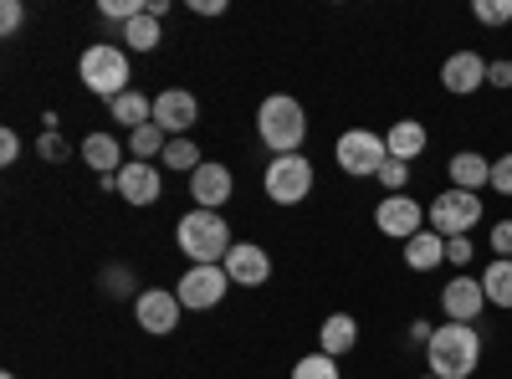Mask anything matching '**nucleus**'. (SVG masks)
Instances as JSON below:
<instances>
[{"label": "nucleus", "instance_id": "nucleus-1", "mask_svg": "<svg viewBox=\"0 0 512 379\" xmlns=\"http://www.w3.org/2000/svg\"><path fill=\"white\" fill-rule=\"evenodd\" d=\"M425 364L436 379H472L482 364V333L472 323H441L425 344Z\"/></svg>", "mask_w": 512, "mask_h": 379}, {"label": "nucleus", "instance_id": "nucleus-2", "mask_svg": "<svg viewBox=\"0 0 512 379\" xmlns=\"http://www.w3.org/2000/svg\"><path fill=\"white\" fill-rule=\"evenodd\" d=\"M175 246L190 257V267H221L236 241H231V226L221 210H185L175 226Z\"/></svg>", "mask_w": 512, "mask_h": 379}, {"label": "nucleus", "instance_id": "nucleus-3", "mask_svg": "<svg viewBox=\"0 0 512 379\" xmlns=\"http://www.w3.org/2000/svg\"><path fill=\"white\" fill-rule=\"evenodd\" d=\"M256 139L272 149V159H277V154H303V139H308V113H303V103L287 98V93L262 98V108H256Z\"/></svg>", "mask_w": 512, "mask_h": 379}, {"label": "nucleus", "instance_id": "nucleus-4", "mask_svg": "<svg viewBox=\"0 0 512 379\" xmlns=\"http://www.w3.org/2000/svg\"><path fill=\"white\" fill-rule=\"evenodd\" d=\"M77 77H82L88 93L113 103L118 93H128V52L118 47V41H93V47L77 57Z\"/></svg>", "mask_w": 512, "mask_h": 379}, {"label": "nucleus", "instance_id": "nucleus-5", "mask_svg": "<svg viewBox=\"0 0 512 379\" xmlns=\"http://www.w3.org/2000/svg\"><path fill=\"white\" fill-rule=\"evenodd\" d=\"M333 159H338V170L354 175V180H379V170L390 164V144H384V134L374 129H349V134H338L333 144Z\"/></svg>", "mask_w": 512, "mask_h": 379}, {"label": "nucleus", "instance_id": "nucleus-6", "mask_svg": "<svg viewBox=\"0 0 512 379\" xmlns=\"http://www.w3.org/2000/svg\"><path fill=\"white\" fill-rule=\"evenodd\" d=\"M482 221V195H472V190H441L431 205H425V226L431 231H441L446 241L451 236H472V226Z\"/></svg>", "mask_w": 512, "mask_h": 379}, {"label": "nucleus", "instance_id": "nucleus-7", "mask_svg": "<svg viewBox=\"0 0 512 379\" xmlns=\"http://www.w3.org/2000/svg\"><path fill=\"white\" fill-rule=\"evenodd\" d=\"M262 185H267V200L272 205H303L313 195V159L308 154H277L267 164Z\"/></svg>", "mask_w": 512, "mask_h": 379}, {"label": "nucleus", "instance_id": "nucleus-8", "mask_svg": "<svg viewBox=\"0 0 512 379\" xmlns=\"http://www.w3.org/2000/svg\"><path fill=\"white\" fill-rule=\"evenodd\" d=\"M180 313H185V303H180V292H169V287H144L139 298H134V318H139L144 333H154V339L175 333L180 328Z\"/></svg>", "mask_w": 512, "mask_h": 379}, {"label": "nucleus", "instance_id": "nucleus-9", "mask_svg": "<svg viewBox=\"0 0 512 379\" xmlns=\"http://www.w3.org/2000/svg\"><path fill=\"white\" fill-rule=\"evenodd\" d=\"M175 292H180V303L190 313H210L231 292V277H226V267H185V277L175 282Z\"/></svg>", "mask_w": 512, "mask_h": 379}, {"label": "nucleus", "instance_id": "nucleus-10", "mask_svg": "<svg viewBox=\"0 0 512 379\" xmlns=\"http://www.w3.org/2000/svg\"><path fill=\"white\" fill-rule=\"evenodd\" d=\"M374 226L390 236V241H410V236H420L425 231V205L420 200H410V195H384L379 205H374Z\"/></svg>", "mask_w": 512, "mask_h": 379}, {"label": "nucleus", "instance_id": "nucleus-11", "mask_svg": "<svg viewBox=\"0 0 512 379\" xmlns=\"http://www.w3.org/2000/svg\"><path fill=\"white\" fill-rule=\"evenodd\" d=\"M154 123H159L169 139H190L195 123H200V98L185 93V88H164L154 98Z\"/></svg>", "mask_w": 512, "mask_h": 379}, {"label": "nucleus", "instance_id": "nucleus-12", "mask_svg": "<svg viewBox=\"0 0 512 379\" xmlns=\"http://www.w3.org/2000/svg\"><path fill=\"white\" fill-rule=\"evenodd\" d=\"M487 57L482 52H451L446 62H441V88L451 93V98H472V93H482L487 88Z\"/></svg>", "mask_w": 512, "mask_h": 379}, {"label": "nucleus", "instance_id": "nucleus-13", "mask_svg": "<svg viewBox=\"0 0 512 379\" xmlns=\"http://www.w3.org/2000/svg\"><path fill=\"white\" fill-rule=\"evenodd\" d=\"M482 308H487L482 277L456 272V277L441 287V313H446V323H477V318H482Z\"/></svg>", "mask_w": 512, "mask_h": 379}, {"label": "nucleus", "instance_id": "nucleus-14", "mask_svg": "<svg viewBox=\"0 0 512 379\" xmlns=\"http://www.w3.org/2000/svg\"><path fill=\"white\" fill-rule=\"evenodd\" d=\"M236 190V175H231V164H216V159H205L200 170L190 175V200L195 210H221Z\"/></svg>", "mask_w": 512, "mask_h": 379}, {"label": "nucleus", "instance_id": "nucleus-15", "mask_svg": "<svg viewBox=\"0 0 512 379\" xmlns=\"http://www.w3.org/2000/svg\"><path fill=\"white\" fill-rule=\"evenodd\" d=\"M118 195H123L128 205H159V195H164V170H159L154 159L123 164V170H118Z\"/></svg>", "mask_w": 512, "mask_h": 379}, {"label": "nucleus", "instance_id": "nucleus-16", "mask_svg": "<svg viewBox=\"0 0 512 379\" xmlns=\"http://www.w3.org/2000/svg\"><path fill=\"white\" fill-rule=\"evenodd\" d=\"M226 277H231V287H262L267 277H272V257L256 241H236L231 251H226Z\"/></svg>", "mask_w": 512, "mask_h": 379}, {"label": "nucleus", "instance_id": "nucleus-17", "mask_svg": "<svg viewBox=\"0 0 512 379\" xmlns=\"http://www.w3.org/2000/svg\"><path fill=\"white\" fill-rule=\"evenodd\" d=\"M446 175H451V185H456V190L482 195V185H492V159H487V154H477V149H461V154H451V159H446Z\"/></svg>", "mask_w": 512, "mask_h": 379}, {"label": "nucleus", "instance_id": "nucleus-18", "mask_svg": "<svg viewBox=\"0 0 512 379\" xmlns=\"http://www.w3.org/2000/svg\"><path fill=\"white\" fill-rule=\"evenodd\" d=\"M82 164H93L98 175H118L123 170V144L113 129H93L88 139H82Z\"/></svg>", "mask_w": 512, "mask_h": 379}, {"label": "nucleus", "instance_id": "nucleus-19", "mask_svg": "<svg viewBox=\"0 0 512 379\" xmlns=\"http://www.w3.org/2000/svg\"><path fill=\"white\" fill-rule=\"evenodd\" d=\"M441 262H446V236H441V231L425 226L420 236L405 241V267H410V272H436Z\"/></svg>", "mask_w": 512, "mask_h": 379}, {"label": "nucleus", "instance_id": "nucleus-20", "mask_svg": "<svg viewBox=\"0 0 512 379\" xmlns=\"http://www.w3.org/2000/svg\"><path fill=\"white\" fill-rule=\"evenodd\" d=\"M349 349H359V323L349 313H333L323 328H318V354L328 359H344Z\"/></svg>", "mask_w": 512, "mask_h": 379}, {"label": "nucleus", "instance_id": "nucleus-21", "mask_svg": "<svg viewBox=\"0 0 512 379\" xmlns=\"http://www.w3.org/2000/svg\"><path fill=\"white\" fill-rule=\"evenodd\" d=\"M384 144H390V159H420L425 154V144H431V134H425V123H415V118H400V123H390V134H384Z\"/></svg>", "mask_w": 512, "mask_h": 379}, {"label": "nucleus", "instance_id": "nucleus-22", "mask_svg": "<svg viewBox=\"0 0 512 379\" xmlns=\"http://www.w3.org/2000/svg\"><path fill=\"white\" fill-rule=\"evenodd\" d=\"M108 118L118 123V129L134 134V129H144V123H154V98H144V93L128 88V93H118V98L108 103Z\"/></svg>", "mask_w": 512, "mask_h": 379}, {"label": "nucleus", "instance_id": "nucleus-23", "mask_svg": "<svg viewBox=\"0 0 512 379\" xmlns=\"http://www.w3.org/2000/svg\"><path fill=\"white\" fill-rule=\"evenodd\" d=\"M482 292H487V308H512V262L492 257L482 267Z\"/></svg>", "mask_w": 512, "mask_h": 379}, {"label": "nucleus", "instance_id": "nucleus-24", "mask_svg": "<svg viewBox=\"0 0 512 379\" xmlns=\"http://www.w3.org/2000/svg\"><path fill=\"white\" fill-rule=\"evenodd\" d=\"M200 164H205V159H200L195 139H169V149L159 154V170H175V175H185V180L200 170Z\"/></svg>", "mask_w": 512, "mask_h": 379}, {"label": "nucleus", "instance_id": "nucleus-25", "mask_svg": "<svg viewBox=\"0 0 512 379\" xmlns=\"http://www.w3.org/2000/svg\"><path fill=\"white\" fill-rule=\"evenodd\" d=\"M159 41H164V31H159V21H154L149 11L123 26V52H154Z\"/></svg>", "mask_w": 512, "mask_h": 379}, {"label": "nucleus", "instance_id": "nucleus-26", "mask_svg": "<svg viewBox=\"0 0 512 379\" xmlns=\"http://www.w3.org/2000/svg\"><path fill=\"white\" fill-rule=\"evenodd\" d=\"M128 149H134V159H154L159 164V154L169 149V134L159 129V123H144V129L128 134Z\"/></svg>", "mask_w": 512, "mask_h": 379}, {"label": "nucleus", "instance_id": "nucleus-27", "mask_svg": "<svg viewBox=\"0 0 512 379\" xmlns=\"http://www.w3.org/2000/svg\"><path fill=\"white\" fill-rule=\"evenodd\" d=\"M292 379H344V374H338V359L328 354H303L292 364Z\"/></svg>", "mask_w": 512, "mask_h": 379}, {"label": "nucleus", "instance_id": "nucleus-28", "mask_svg": "<svg viewBox=\"0 0 512 379\" xmlns=\"http://www.w3.org/2000/svg\"><path fill=\"white\" fill-rule=\"evenodd\" d=\"M472 16L482 26H507L512 21V0H472Z\"/></svg>", "mask_w": 512, "mask_h": 379}, {"label": "nucleus", "instance_id": "nucleus-29", "mask_svg": "<svg viewBox=\"0 0 512 379\" xmlns=\"http://www.w3.org/2000/svg\"><path fill=\"white\" fill-rule=\"evenodd\" d=\"M379 185H384V195H410V190H405V185H410V164H405V159H390V164L379 170Z\"/></svg>", "mask_w": 512, "mask_h": 379}, {"label": "nucleus", "instance_id": "nucleus-30", "mask_svg": "<svg viewBox=\"0 0 512 379\" xmlns=\"http://www.w3.org/2000/svg\"><path fill=\"white\" fill-rule=\"evenodd\" d=\"M446 262H451L456 272H466V267L477 262V241H472V236H451V241H446Z\"/></svg>", "mask_w": 512, "mask_h": 379}, {"label": "nucleus", "instance_id": "nucleus-31", "mask_svg": "<svg viewBox=\"0 0 512 379\" xmlns=\"http://www.w3.org/2000/svg\"><path fill=\"white\" fill-rule=\"evenodd\" d=\"M134 287L139 282H134V272H128V267H108L103 272V292H108V298H128ZM134 298H139V292H134Z\"/></svg>", "mask_w": 512, "mask_h": 379}, {"label": "nucleus", "instance_id": "nucleus-32", "mask_svg": "<svg viewBox=\"0 0 512 379\" xmlns=\"http://www.w3.org/2000/svg\"><path fill=\"white\" fill-rule=\"evenodd\" d=\"M487 190H497V195L512 200V154H497V159H492V185H487Z\"/></svg>", "mask_w": 512, "mask_h": 379}, {"label": "nucleus", "instance_id": "nucleus-33", "mask_svg": "<svg viewBox=\"0 0 512 379\" xmlns=\"http://www.w3.org/2000/svg\"><path fill=\"white\" fill-rule=\"evenodd\" d=\"M487 246H492V257H507L512 262V221H497L487 231Z\"/></svg>", "mask_w": 512, "mask_h": 379}, {"label": "nucleus", "instance_id": "nucleus-34", "mask_svg": "<svg viewBox=\"0 0 512 379\" xmlns=\"http://www.w3.org/2000/svg\"><path fill=\"white\" fill-rule=\"evenodd\" d=\"M36 159H47V164L67 159V144H62V134H41V139H36Z\"/></svg>", "mask_w": 512, "mask_h": 379}, {"label": "nucleus", "instance_id": "nucleus-35", "mask_svg": "<svg viewBox=\"0 0 512 379\" xmlns=\"http://www.w3.org/2000/svg\"><path fill=\"white\" fill-rule=\"evenodd\" d=\"M21 21H26V6H21V0H6V6H0V31L16 36V31H21Z\"/></svg>", "mask_w": 512, "mask_h": 379}, {"label": "nucleus", "instance_id": "nucleus-36", "mask_svg": "<svg viewBox=\"0 0 512 379\" xmlns=\"http://www.w3.org/2000/svg\"><path fill=\"white\" fill-rule=\"evenodd\" d=\"M16 159H21V134L0 129V164H16Z\"/></svg>", "mask_w": 512, "mask_h": 379}, {"label": "nucleus", "instance_id": "nucleus-37", "mask_svg": "<svg viewBox=\"0 0 512 379\" xmlns=\"http://www.w3.org/2000/svg\"><path fill=\"white\" fill-rule=\"evenodd\" d=\"M487 88H502V93H507V88H512V62H507V57H502V62H492V67H487Z\"/></svg>", "mask_w": 512, "mask_h": 379}, {"label": "nucleus", "instance_id": "nucleus-38", "mask_svg": "<svg viewBox=\"0 0 512 379\" xmlns=\"http://www.w3.org/2000/svg\"><path fill=\"white\" fill-rule=\"evenodd\" d=\"M431 333H436V323L415 318V323H410V344H420V349H425V344H431Z\"/></svg>", "mask_w": 512, "mask_h": 379}, {"label": "nucleus", "instance_id": "nucleus-39", "mask_svg": "<svg viewBox=\"0 0 512 379\" xmlns=\"http://www.w3.org/2000/svg\"><path fill=\"white\" fill-rule=\"evenodd\" d=\"M195 16H226V0H190Z\"/></svg>", "mask_w": 512, "mask_h": 379}, {"label": "nucleus", "instance_id": "nucleus-40", "mask_svg": "<svg viewBox=\"0 0 512 379\" xmlns=\"http://www.w3.org/2000/svg\"><path fill=\"white\" fill-rule=\"evenodd\" d=\"M0 379H16V374H0Z\"/></svg>", "mask_w": 512, "mask_h": 379}, {"label": "nucleus", "instance_id": "nucleus-41", "mask_svg": "<svg viewBox=\"0 0 512 379\" xmlns=\"http://www.w3.org/2000/svg\"><path fill=\"white\" fill-rule=\"evenodd\" d=\"M420 379H436V374H420Z\"/></svg>", "mask_w": 512, "mask_h": 379}]
</instances>
